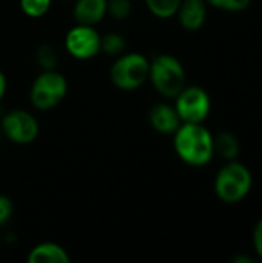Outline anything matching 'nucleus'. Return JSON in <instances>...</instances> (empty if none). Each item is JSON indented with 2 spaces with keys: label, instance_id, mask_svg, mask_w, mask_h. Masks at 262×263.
I'll return each mask as SVG.
<instances>
[{
  "label": "nucleus",
  "instance_id": "obj_17",
  "mask_svg": "<svg viewBox=\"0 0 262 263\" xmlns=\"http://www.w3.org/2000/svg\"><path fill=\"white\" fill-rule=\"evenodd\" d=\"M131 0H107V15H111V18L117 22L127 20L131 15Z\"/></svg>",
  "mask_w": 262,
  "mask_h": 263
},
{
  "label": "nucleus",
  "instance_id": "obj_16",
  "mask_svg": "<svg viewBox=\"0 0 262 263\" xmlns=\"http://www.w3.org/2000/svg\"><path fill=\"white\" fill-rule=\"evenodd\" d=\"M51 3L53 0H19L22 12L31 18L43 17L49 11Z\"/></svg>",
  "mask_w": 262,
  "mask_h": 263
},
{
  "label": "nucleus",
  "instance_id": "obj_21",
  "mask_svg": "<svg viewBox=\"0 0 262 263\" xmlns=\"http://www.w3.org/2000/svg\"><path fill=\"white\" fill-rule=\"evenodd\" d=\"M253 248L256 254L262 259V217L256 222L253 230Z\"/></svg>",
  "mask_w": 262,
  "mask_h": 263
},
{
  "label": "nucleus",
  "instance_id": "obj_24",
  "mask_svg": "<svg viewBox=\"0 0 262 263\" xmlns=\"http://www.w3.org/2000/svg\"><path fill=\"white\" fill-rule=\"evenodd\" d=\"M2 137H3V134H2V129H0V142H2Z\"/></svg>",
  "mask_w": 262,
  "mask_h": 263
},
{
  "label": "nucleus",
  "instance_id": "obj_8",
  "mask_svg": "<svg viewBox=\"0 0 262 263\" xmlns=\"http://www.w3.org/2000/svg\"><path fill=\"white\" fill-rule=\"evenodd\" d=\"M100 34L96 26L76 23L65 35V49L76 60H90L100 52Z\"/></svg>",
  "mask_w": 262,
  "mask_h": 263
},
{
  "label": "nucleus",
  "instance_id": "obj_3",
  "mask_svg": "<svg viewBox=\"0 0 262 263\" xmlns=\"http://www.w3.org/2000/svg\"><path fill=\"white\" fill-rule=\"evenodd\" d=\"M148 80L159 96L174 99L187 85V74L178 57L171 54H159L150 60Z\"/></svg>",
  "mask_w": 262,
  "mask_h": 263
},
{
  "label": "nucleus",
  "instance_id": "obj_6",
  "mask_svg": "<svg viewBox=\"0 0 262 263\" xmlns=\"http://www.w3.org/2000/svg\"><path fill=\"white\" fill-rule=\"evenodd\" d=\"M174 109L182 123H204L212 109L208 92L198 85L184 86L174 97Z\"/></svg>",
  "mask_w": 262,
  "mask_h": 263
},
{
  "label": "nucleus",
  "instance_id": "obj_5",
  "mask_svg": "<svg viewBox=\"0 0 262 263\" xmlns=\"http://www.w3.org/2000/svg\"><path fill=\"white\" fill-rule=\"evenodd\" d=\"M68 92V82L56 69L42 71L32 82L29 91L31 105L39 111H49L62 103Z\"/></svg>",
  "mask_w": 262,
  "mask_h": 263
},
{
  "label": "nucleus",
  "instance_id": "obj_23",
  "mask_svg": "<svg viewBox=\"0 0 262 263\" xmlns=\"http://www.w3.org/2000/svg\"><path fill=\"white\" fill-rule=\"evenodd\" d=\"M252 257H247V256H236L233 259V263H252Z\"/></svg>",
  "mask_w": 262,
  "mask_h": 263
},
{
  "label": "nucleus",
  "instance_id": "obj_4",
  "mask_svg": "<svg viewBox=\"0 0 262 263\" xmlns=\"http://www.w3.org/2000/svg\"><path fill=\"white\" fill-rule=\"evenodd\" d=\"M150 60L141 52H122L110 68V80L120 91H134L148 80Z\"/></svg>",
  "mask_w": 262,
  "mask_h": 263
},
{
  "label": "nucleus",
  "instance_id": "obj_2",
  "mask_svg": "<svg viewBox=\"0 0 262 263\" xmlns=\"http://www.w3.org/2000/svg\"><path fill=\"white\" fill-rule=\"evenodd\" d=\"M253 186L252 171L238 160L227 162L215 177L213 190L218 199L224 203L235 205L242 202Z\"/></svg>",
  "mask_w": 262,
  "mask_h": 263
},
{
  "label": "nucleus",
  "instance_id": "obj_13",
  "mask_svg": "<svg viewBox=\"0 0 262 263\" xmlns=\"http://www.w3.org/2000/svg\"><path fill=\"white\" fill-rule=\"evenodd\" d=\"M213 146L215 154H218L225 162L238 160L241 153V142L232 131H221L219 134L213 136Z\"/></svg>",
  "mask_w": 262,
  "mask_h": 263
},
{
  "label": "nucleus",
  "instance_id": "obj_19",
  "mask_svg": "<svg viewBox=\"0 0 262 263\" xmlns=\"http://www.w3.org/2000/svg\"><path fill=\"white\" fill-rule=\"evenodd\" d=\"M205 2L208 6L225 12H242L252 3V0H205Z\"/></svg>",
  "mask_w": 262,
  "mask_h": 263
},
{
  "label": "nucleus",
  "instance_id": "obj_12",
  "mask_svg": "<svg viewBox=\"0 0 262 263\" xmlns=\"http://www.w3.org/2000/svg\"><path fill=\"white\" fill-rule=\"evenodd\" d=\"M29 263H69V256L63 247L54 242H43L36 245L29 254L28 259Z\"/></svg>",
  "mask_w": 262,
  "mask_h": 263
},
{
  "label": "nucleus",
  "instance_id": "obj_15",
  "mask_svg": "<svg viewBox=\"0 0 262 263\" xmlns=\"http://www.w3.org/2000/svg\"><path fill=\"white\" fill-rule=\"evenodd\" d=\"M125 48H127V40L122 34L108 32L100 37V51L107 55L117 57L125 51Z\"/></svg>",
  "mask_w": 262,
  "mask_h": 263
},
{
  "label": "nucleus",
  "instance_id": "obj_20",
  "mask_svg": "<svg viewBox=\"0 0 262 263\" xmlns=\"http://www.w3.org/2000/svg\"><path fill=\"white\" fill-rule=\"evenodd\" d=\"M12 211H14V205H12L11 199L8 196L0 194V227L5 225L11 219Z\"/></svg>",
  "mask_w": 262,
  "mask_h": 263
},
{
  "label": "nucleus",
  "instance_id": "obj_7",
  "mask_svg": "<svg viewBox=\"0 0 262 263\" xmlns=\"http://www.w3.org/2000/svg\"><path fill=\"white\" fill-rule=\"evenodd\" d=\"M2 134L15 145L32 143L40 133V125L36 116L25 109H12L6 112L0 122Z\"/></svg>",
  "mask_w": 262,
  "mask_h": 263
},
{
  "label": "nucleus",
  "instance_id": "obj_25",
  "mask_svg": "<svg viewBox=\"0 0 262 263\" xmlns=\"http://www.w3.org/2000/svg\"><path fill=\"white\" fill-rule=\"evenodd\" d=\"M69 2H74V0H69Z\"/></svg>",
  "mask_w": 262,
  "mask_h": 263
},
{
  "label": "nucleus",
  "instance_id": "obj_18",
  "mask_svg": "<svg viewBox=\"0 0 262 263\" xmlns=\"http://www.w3.org/2000/svg\"><path fill=\"white\" fill-rule=\"evenodd\" d=\"M36 59H37V63L42 68V71H45V69H56V66H57V52L48 43H43V45H40L37 48Z\"/></svg>",
  "mask_w": 262,
  "mask_h": 263
},
{
  "label": "nucleus",
  "instance_id": "obj_1",
  "mask_svg": "<svg viewBox=\"0 0 262 263\" xmlns=\"http://www.w3.org/2000/svg\"><path fill=\"white\" fill-rule=\"evenodd\" d=\"M173 146L178 157L195 168L207 166L215 157L213 134L204 123H181L173 134Z\"/></svg>",
  "mask_w": 262,
  "mask_h": 263
},
{
  "label": "nucleus",
  "instance_id": "obj_10",
  "mask_svg": "<svg viewBox=\"0 0 262 263\" xmlns=\"http://www.w3.org/2000/svg\"><path fill=\"white\" fill-rule=\"evenodd\" d=\"M148 120L151 128L164 136H173L181 126V119L170 103H156L148 111Z\"/></svg>",
  "mask_w": 262,
  "mask_h": 263
},
{
  "label": "nucleus",
  "instance_id": "obj_11",
  "mask_svg": "<svg viewBox=\"0 0 262 263\" xmlns=\"http://www.w3.org/2000/svg\"><path fill=\"white\" fill-rule=\"evenodd\" d=\"M73 17L79 25L96 26L107 17V0H74Z\"/></svg>",
  "mask_w": 262,
  "mask_h": 263
},
{
  "label": "nucleus",
  "instance_id": "obj_14",
  "mask_svg": "<svg viewBox=\"0 0 262 263\" xmlns=\"http://www.w3.org/2000/svg\"><path fill=\"white\" fill-rule=\"evenodd\" d=\"M182 0H144L147 9L158 18H171L176 15Z\"/></svg>",
  "mask_w": 262,
  "mask_h": 263
},
{
  "label": "nucleus",
  "instance_id": "obj_9",
  "mask_svg": "<svg viewBox=\"0 0 262 263\" xmlns=\"http://www.w3.org/2000/svg\"><path fill=\"white\" fill-rule=\"evenodd\" d=\"M207 2L205 0H182L176 17L181 26L188 32L199 31L207 20Z\"/></svg>",
  "mask_w": 262,
  "mask_h": 263
},
{
  "label": "nucleus",
  "instance_id": "obj_22",
  "mask_svg": "<svg viewBox=\"0 0 262 263\" xmlns=\"http://www.w3.org/2000/svg\"><path fill=\"white\" fill-rule=\"evenodd\" d=\"M6 89H8V80H6V76L0 69V102L3 100V97L6 94Z\"/></svg>",
  "mask_w": 262,
  "mask_h": 263
}]
</instances>
